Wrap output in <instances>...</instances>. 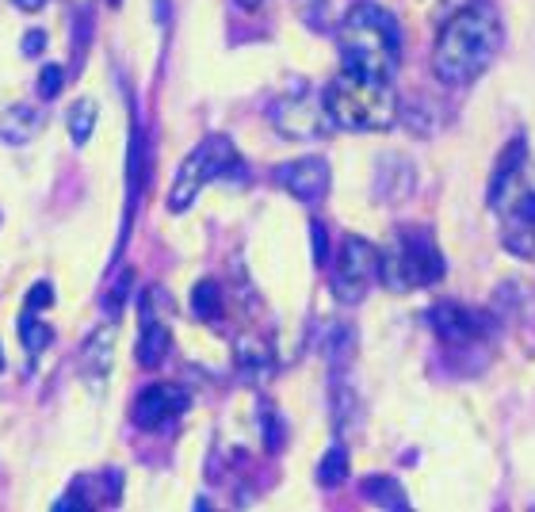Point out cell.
<instances>
[{
	"label": "cell",
	"instance_id": "1",
	"mask_svg": "<svg viewBox=\"0 0 535 512\" xmlns=\"http://www.w3.org/2000/svg\"><path fill=\"white\" fill-rule=\"evenodd\" d=\"M505 46V23L490 4H463L451 12L448 23L440 27V39L432 50V73L436 81L448 88L474 85L501 54Z\"/></svg>",
	"mask_w": 535,
	"mask_h": 512
},
{
	"label": "cell",
	"instance_id": "2",
	"mask_svg": "<svg viewBox=\"0 0 535 512\" xmlns=\"http://www.w3.org/2000/svg\"><path fill=\"white\" fill-rule=\"evenodd\" d=\"M490 207L501 218V241L520 260H535V176L528 172V142L513 138L490 176Z\"/></svg>",
	"mask_w": 535,
	"mask_h": 512
},
{
	"label": "cell",
	"instance_id": "3",
	"mask_svg": "<svg viewBox=\"0 0 535 512\" xmlns=\"http://www.w3.org/2000/svg\"><path fill=\"white\" fill-rule=\"evenodd\" d=\"M341 58L344 69L371 73L394 81V69L402 58V27L375 0H360L341 20Z\"/></svg>",
	"mask_w": 535,
	"mask_h": 512
},
{
	"label": "cell",
	"instance_id": "4",
	"mask_svg": "<svg viewBox=\"0 0 535 512\" xmlns=\"http://www.w3.org/2000/svg\"><path fill=\"white\" fill-rule=\"evenodd\" d=\"M321 100L333 127L341 130H390L398 123V107H402L394 81L356 73V69H341Z\"/></svg>",
	"mask_w": 535,
	"mask_h": 512
},
{
	"label": "cell",
	"instance_id": "5",
	"mask_svg": "<svg viewBox=\"0 0 535 512\" xmlns=\"http://www.w3.org/2000/svg\"><path fill=\"white\" fill-rule=\"evenodd\" d=\"M379 276L398 295L440 283L444 279V256H440L432 230H425V226L398 230L394 241L386 245V253H379Z\"/></svg>",
	"mask_w": 535,
	"mask_h": 512
},
{
	"label": "cell",
	"instance_id": "6",
	"mask_svg": "<svg viewBox=\"0 0 535 512\" xmlns=\"http://www.w3.org/2000/svg\"><path fill=\"white\" fill-rule=\"evenodd\" d=\"M222 176H245V161L237 157L234 142L226 134H214V138H203L195 153L180 165L176 172V184L169 192V211L180 214L192 207L195 192L207 184V180H222Z\"/></svg>",
	"mask_w": 535,
	"mask_h": 512
},
{
	"label": "cell",
	"instance_id": "7",
	"mask_svg": "<svg viewBox=\"0 0 535 512\" xmlns=\"http://www.w3.org/2000/svg\"><path fill=\"white\" fill-rule=\"evenodd\" d=\"M379 279V249L367 245L364 237H344L341 249H337V264H333V299L344 306H360L367 299V291L375 287Z\"/></svg>",
	"mask_w": 535,
	"mask_h": 512
},
{
	"label": "cell",
	"instance_id": "8",
	"mask_svg": "<svg viewBox=\"0 0 535 512\" xmlns=\"http://www.w3.org/2000/svg\"><path fill=\"white\" fill-rule=\"evenodd\" d=\"M432 329L436 337L448 344V348H478V344H490L493 337V318L486 310H471V306H459V302H440L432 306Z\"/></svg>",
	"mask_w": 535,
	"mask_h": 512
},
{
	"label": "cell",
	"instance_id": "9",
	"mask_svg": "<svg viewBox=\"0 0 535 512\" xmlns=\"http://www.w3.org/2000/svg\"><path fill=\"white\" fill-rule=\"evenodd\" d=\"M272 123L287 138H325L329 130H337L329 111H325V100H314V96H283V100H276L272 104Z\"/></svg>",
	"mask_w": 535,
	"mask_h": 512
},
{
	"label": "cell",
	"instance_id": "10",
	"mask_svg": "<svg viewBox=\"0 0 535 512\" xmlns=\"http://www.w3.org/2000/svg\"><path fill=\"white\" fill-rule=\"evenodd\" d=\"M272 176H276V184L283 192H291L299 203H306V207H318L321 199L329 195V184H333L329 161L318 157V153L299 157V161H287V165H279Z\"/></svg>",
	"mask_w": 535,
	"mask_h": 512
},
{
	"label": "cell",
	"instance_id": "11",
	"mask_svg": "<svg viewBox=\"0 0 535 512\" xmlns=\"http://www.w3.org/2000/svg\"><path fill=\"white\" fill-rule=\"evenodd\" d=\"M188 409V394L184 386H172V383H153L146 386L138 398H134V425L138 428H161L165 421L180 417Z\"/></svg>",
	"mask_w": 535,
	"mask_h": 512
},
{
	"label": "cell",
	"instance_id": "12",
	"mask_svg": "<svg viewBox=\"0 0 535 512\" xmlns=\"http://www.w3.org/2000/svg\"><path fill=\"white\" fill-rule=\"evenodd\" d=\"M417 192V169H413V161L402 157V153H390L379 161V172H375V195L390 203V207H398V203H409Z\"/></svg>",
	"mask_w": 535,
	"mask_h": 512
},
{
	"label": "cell",
	"instance_id": "13",
	"mask_svg": "<svg viewBox=\"0 0 535 512\" xmlns=\"http://www.w3.org/2000/svg\"><path fill=\"white\" fill-rule=\"evenodd\" d=\"M115 341H119V329L115 321H107L100 329H92V337L81 348V375L96 390H104L107 375H111V363H115Z\"/></svg>",
	"mask_w": 535,
	"mask_h": 512
},
{
	"label": "cell",
	"instance_id": "14",
	"mask_svg": "<svg viewBox=\"0 0 535 512\" xmlns=\"http://www.w3.org/2000/svg\"><path fill=\"white\" fill-rule=\"evenodd\" d=\"M43 127V107L35 104H12L8 111H0V142L8 146H27Z\"/></svg>",
	"mask_w": 535,
	"mask_h": 512
},
{
	"label": "cell",
	"instance_id": "15",
	"mask_svg": "<svg viewBox=\"0 0 535 512\" xmlns=\"http://www.w3.org/2000/svg\"><path fill=\"white\" fill-rule=\"evenodd\" d=\"M169 325L165 321H153L150 314H146V325H142V337H138V363L146 367V371H157L161 363H165V356H169Z\"/></svg>",
	"mask_w": 535,
	"mask_h": 512
},
{
	"label": "cell",
	"instance_id": "16",
	"mask_svg": "<svg viewBox=\"0 0 535 512\" xmlns=\"http://www.w3.org/2000/svg\"><path fill=\"white\" fill-rule=\"evenodd\" d=\"M360 493H364L371 505H379V509H409L406 490H402L394 478H386V474L364 478V482H360Z\"/></svg>",
	"mask_w": 535,
	"mask_h": 512
},
{
	"label": "cell",
	"instance_id": "17",
	"mask_svg": "<svg viewBox=\"0 0 535 512\" xmlns=\"http://www.w3.org/2000/svg\"><path fill=\"white\" fill-rule=\"evenodd\" d=\"M88 486V497L85 505L92 509V505H104V509H111V505H119V497H123V474L119 470H100V474H92V478H81Z\"/></svg>",
	"mask_w": 535,
	"mask_h": 512
},
{
	"label": "cell",
	"instance_id": "18",
	"mask_svg": "<svg viewBox=\"0 0 535 512\" xmlns=\"http://www.w3.org/2000/svg\"><path fill=\"white\" fill-rule=\"evenodd\" d=\"M96 119H100L96 100H77V104L69 107V138H73V146H88V138L96 130Z\"/></svg>",
	"mask_w": 535,
	"mask_h": 512
},
{
	"label": "cell",
	"instance_id": "19",
	"mask_svg": "<svg viewBox=\"0 0 535 512\" xmlns=\"http://www.w3.org/2000/svg\"><path fill=\"white\" fill-rule=\"evenodd\" d=\"M142 153H146V142H142V130L134 127L130 134V150H127V195H130V211H134V203H138V195H142Z\"/></svg>",
	"mask_w": 535,
	"mask_h": 512
},
{
	"label": "cell",
	"instance_id": "20",
	"mask_svg": "<svg viewBox=\"0 0 535 512\" xmlns=\"http://www.w3.org/2000/svg\"><path fill=\"white\" fill-rule=\"evenodd\" d=\"M344 478H348V451H344L341 444H333V448L325 451V459H321L318 482L325 490H333V486H341Z\"/></svg>",
	"mask_w": 535,
	"mask_h": 512
},
{
	"label": "cell",
	"instance_id": "21",
	"mask_svg": "<svg viewBox=\"0 0 535 512\" xmlns=\"http://www.w3.org/2000/svg\"><path fill=\"white\" fill-rule=\"evenodd\" d=\"M20 337H23V348H27L31 356H39L46 344L54 341V329H50V325H43V321L27 310V318L20 321Z\"/></svg>",
	"mask_w": 535,
	"mask_h": 512
},
{
	"label": "cell",
	"instance_id": "22",
	"mask_svg": "<svg viewBox=\"0 0 535 512\" xmlns=\"http://www.w3.org/2000/svg\"><path fill=\"white\" fill-rule=\"evenodd\" d=\"M218 306H222V295H218V283H211V279H203L199 287H195V295H192V310H195V318H214L218 314Z\"/></svg>",
	"mask_w": 535,
	"mask_h": 512
},
{
	"label": "cell",
	"instance_id": "23",
	"mask_svg": "<svg viewBox=\"0 0 535 512\" xmlns=\"http://www.w3.org/2000/svg\"><path fill=\"white\" fill-rule=\"evenodd\" d=\"M295 8L310 31H329V0H295Z\"/></svg>",
	"mask_w": 535,
	"mask_h": 512
},
{
	"label": "cell",
	"instance_id": "24",
	"mask_svg": "<svg viewBox=\"0 0 535 512\" xmlns=\"http://www.w3.org/2000/svg\"><path fill=\"white\" fill-rule=\"evenodd\" d=\"M62 85H65V69L62 65H43V69H39V96H43V100H54V96H58V92H62Z\"/></svg>",
	"mask_w": 535,
	"mask_h": 512
},
{
	"label": "cell",
	"instance_id": "25",
	"mask_svg": "<svg viewBox=\"0 0 535 512\" xmlns=\"http://www.w3.org/2000/svg\"><path fill=\"white\" fill-rule=\"evenodd\" d=\"M333 348H329V356H333V363H341L344 367V360H348V356H352V352H356V333H352V329H348V325H344V329H337V333H333Z\"/></svg>",
	"mask_w": 535,
	"mask_h": 512
},
{
	"label": "cell",
	"instance_id": "26",
	"mask_svg": "<svg viewBox=\"0 0 535 512\" xmlns=\"http://www.w3.org/2000/svg\"><path fill=\"white\" fill-rule=\"evenodd\" d=\"M127 295H130V272H123V276L115 279L111 283V295L104 299V306H107V314H119V306L127 302Z\"/></svg>",
	"mask_w": 535,
	"mask_h": 512
},
{
	"label": "cell",
	"instance_id": "27",
	"mask_svg": "<svg viewBox=\"0 0 535 512\" xmlns=\"http://www.w3.org/2000/svg\"><path fill=\"white\" fill-rule=\"evenodd\" d=\"M50 302H54V291H50V283H39V287L27 295V310H31V314H39V310H43V306H50Z\"/></svg>",
	"mask_w": 535,
	"mask_h": 512
},
{
	"label": "cell",
	"instance_id": "28",
	"mask_svg": "<svg viewBox=\"0 0 535 512\" xmlns=\"http://www.w3.org/2000/svg\"><path fill=\"white\" fill-rule=\"evenodd\" d=\"M310 234H314V260L325 264V260H329V237H325V226L314 222V226H310Z\"/></svg>",
	"mask_w": 535,
	"mask_h": 512
},
{
	"label": "cell",
	"instance_id": "29",
	"mask_svg": "<svg viewBox=\"0 0 535 512\" xmlns=\"http://www.w3.org/2000/svg\"><path fill=\"white\" fill-rule=\"evenodd\" d=\"M264 432H268V448L272 451L283 448V425H279V417L276 425H272V409H264Z\"/></svg>",
	"mask_w": 535,
	"mask_h": 512
},
{
	"label": "cell",
	"instance_id": "30",
	"mask_svg": "<svg viewBox=\"0 0 535 512\" xmlns=\"http://www.w3.org/2000/svg\"><path fill=\"white\" fill-rule=\"evenodd\" d=\"M46 50V31H31V35H23V54H43Z\"/></svg>",
	"mask_w": 535,
	"mask_h": 512
},
{
	"label": "cell",
	"instance_id": "31",
	"mask_svg": "<svg viewBox=\"0 0 535 512\" xmlns=\"http://www.w3.org/2000/svg\"><path fill=\"white\" fill-rule=\"evenodd\" d=\"M16 8H23V12H39V8H46V0H12Z\"/></svg>",
	"mask_w": 535,
	"mask_h": 512
},
{
	"label": "cell",
	"instance_id": "32",
	"mask_svg": "<svg viewBox=\"0 0 535 512\" xmlns=\"http://www.w3.org/2000/svg\"><path fill=\"white\" fill-rule=\"evenodd\" d=\"M237 8H241V12H257L260 4H264V0H234Z\"/></svg>",
	"mask_w": 535,
	"mask_h": 512
},
{
	"label": "cell",
	"instance_id": "33",
	"mask_svg": "<svg viewBox=\"0 0 535 512\" xmlns=\"http://www.w3.org/2000/svg\"><path fill=\"white\" fill-rule=\"evenodd\" d=\"M463 4H471V0H440V8H444V12H459Z\"/></svg>",
	"mask_w": 535,
	"mask_h": 512
},
{
	"label": "cell",
	"instance_id": "34",
	"mask_svg": "<svg viewBox=\"0 0 535 512\" xmlns=\"http://www.w3.org/2000/svg\"><path fill=\"white\" fill-rule=\"evenodd\" d=\"M0 363H4V356H0Z\"/></svg>",
	"mask_w": 535,
	"mask_h": 512
}]
</instances>
